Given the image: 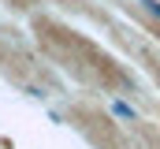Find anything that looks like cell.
<instances>
[{"instance_id":"6da1fadb","label":"cell","mask_w":160,"mask_h":149,"mask_svg":"<svg viewBox=\"0 0 160 149\" xmlns=\"http://www.w3.org/2000/svg\"><path fill=\"white\" fill-rule=\"evenodd\" d=\"M112 108H116V116H119V119H134V108H130V105H123V101H116Z\"/></svg>"},{"instance_id":"7a4b0ae2","label":"cell","mask_w":160,"mask_h":149,"mask_svg":"<svg viewBox=\"0 0 160 149\" xmlns=\"http://www.w3.org/2000/svg\"><path fill=\"white\" fill-rule=\"evenodd\" d=\"M142 4H145V11H149L153 19H160V0H142Z\"/></svg>"}]
</instances>
